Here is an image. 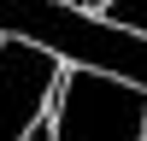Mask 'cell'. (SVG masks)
I'll use <instances>...</instances> for the list:
<instances>
[{"label": "cell", "mask_w": 147, "mask_h": 141, "mask_svg": "<svg viewBox=\"0 0 147 141\" xmlns=\"http://www.w3.org/2000/svg\"><path fill=\"white\" fill-rule=\"evenodd\" d=\"M53 141H147V88L77 65L53 94Z\"/></svg>", "instance_id": "1"}, {"label": "cell", "mask_w": 147, "mask_h": 141, "mask_svg": "<svg viewBox=\"0 0 147 141\" xmlns=\"http://www.w3.org/2000/svg\"><path fill=\"white\" fill-rule=\"evenodd\" d=\"M59 53L24 35H0V141H24L59 94Z\"/></svg>", "instance_id": "2"}, {"label": "cell", "mask_w": 147, "mask_h": 141, "mask_svg": "<svg viewBox=\"0 0 147 141\" xmlns=\"http://www.w3.org/2000/svg\"><path fill=\"white\" fill-rule=\"evenodd\" d=\"M106 23H124V30H141L147 35V0H106V12H100Z\"/></svg>", "instance_id": "3"}, {"label": "cell", "mask_w": 147, "mask_h": 141, "mask_svg": "<svg viewBox=\"0 0 147 141\" xmlns=\"http://www.w3.org/2000/svg\"><path fill=\"white\" fill-rule=\"evenodd\" d=\"M24 141H53V117H35V124H30V135H24Z\"/></svg>", "instance_id": "4"}, {"label": "cell", "mask_w": 147, "mask_h": 141, "mask_svg": "<svg viewBox=\"0 0 147 141\" xmlns=\"http://www.w3.org/2000/svg\"><path fill=\"white\" fill-rule=\"evenodd\" d=\"M65 6H82V0H65Z\"/></svg>", "instance_id": "5"}]
</instances>
